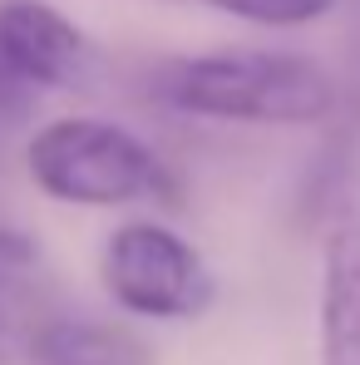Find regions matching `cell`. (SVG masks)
Instances as JSON below:
<instances>
[{"label":"cell","mask_w":360,"mask_h":365,"mask_svg":"<svg viewBox=\"0 0 360 365\" xmlns=\"http://www.w3.org/2000/svg\"><path fill=\"white\" fill-rule=\"evenodd\" d=\"M153 99L227 123H321L336 109V74L287 50H222L168 60L153 74Z\"/></svg>","instance_id":"1"},{"label":"cell","mask_w":360,"mask_h":365,"mask_svg":"<svg viewBox=\"0 0 360 365\" xmlns=\"http://www.w3.org/2000/svg\"><path fill=\"white\" fill-rule=\"evenodd\" d=\"M30 178L45 197L74 207H123L138 197L173 202L178 187L163 158L109 119H55L25 148Z\"/></svg>","instance_id":"2"},{"label":"cell","mask_w":360,"mask_h":365,"mask_svg":"<svg viewBox=\"0 0 360 365\" xmlns=\"http://www.w3.org/2000/svg\"><path fill=\"white\" fill-rule=\"evenodd\" d=\"M99 282L128 316L143 321H192L217 297V282L197 247L163 222L114 227L99 257Z\"/></svg>","instance_id":"3"},{"label":"cell","mask_w":360,"mask_h":365,"mask_svg":"<svg viewBox=\"0 0 360 365\" xmlns=\"http://www.w3.org/2000/svg\"><path fill=\"white\" fill-rule=\"evenodd\" d=\"M360 187V0L351 5L346 30V74L336 79V109L321 148L311 153L306 173L297 182V222L321 227L336 222L351 207V192Z\"/></svg>","instance_id":"4"},{"label":"cell","mask_w":360,"mask_h":365,"mask_svg":"<svg viewBox=\"0 0 360 365\" xmlns=\"http://www.w3.org/2000/svg\"><path fill=\"white\" fill-rule=\"evenodd\" d=\"M0 64L30 89H79L94 69V45L50 0H0Z\"/></svg>","instance_id":"5"},{"label":"cell","mask_w":360,"mask_h":365,"mask_svg":"<svg viewBox=\"0 0 360 365\" xmlns=\"http://www.w3.org/2000/svg\"><path fill=\"white\" fill-rule=\"evenodd\" d=\"M60 316L35 237L0 227V365H30L40 331Z\"/></svg>","instance_id":"6"},{"label":"cell","mask_w":360,"mask_h":365,"mask_svg":"<svg viewBox=\"0 0 360 365\" xmlns=\"http://www.w3.org/2000/svg\"><path fill=\"white\" fill-rule=\"evenodd\" d=\"M321 365H360V217L341 212L321 242Z\"/></svg>","instance_id":"7"},{"label":"cell","mask_w":360,"mask_h":365,"mask_svg":"<svg viewBox=\"0 0 360 365\" xmlns=\"http://www.w3.org/2000/svg\"><path fill=\"white\" fill-rule=\"evenodd\" d=\"M30 365H153V346L119 321H94V316L60 311L40 331Z\"/></svg>","instance_id":"8"},{"label":"cell","mask_w":360,"mask_h":365,"mask_svg":"<svg viewBox=\"0 0 360 365\" xmlns=\"http://www.w3.org/2000/svg\"><path fill=\"white\" fill-rule=\"evenodd\" d=\"M192 5H207V10L237 15V20L267 25V30H292V25H311V20H321V15L336 10L341 0H192Z\"/></svg>","instance_id":"9"},{"label":"cell","mask_w":360,"mask_h":365,"mask_svg":"<svg viewBox=\"0 0 360 365\" xmlns=\"http://www.w3.org/2000/svg\"><path fill=\"white\" fill-rule=\"evenodd\" d=\"M35 94H40V89H30L15 69H5V64H0V143H5L20 123L35 114Z\"/></svg>","instance_id":"10"}]
</instances>
